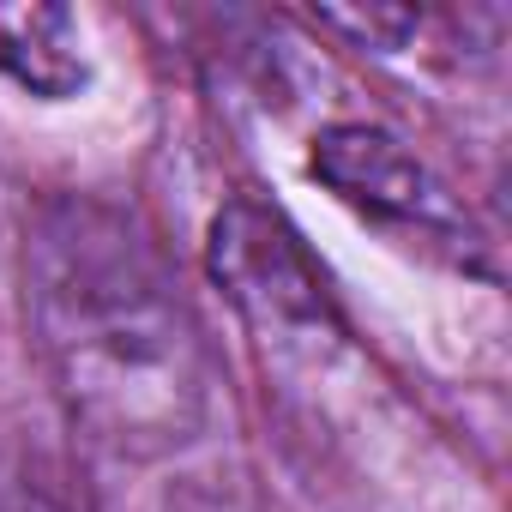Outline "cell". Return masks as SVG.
<instances>
[{"label": "cell", "instance_id": "cell-1", "mask_svg": "<svg viewBox=\"0 0 512 512\" xmlns=\"http://www.w3.org/2000/svg\"><path fill=\"white\" fill-rule=\"evenodd\" d=\"M25 320L43 380L85 446L151 464L211 428V350L151 235L85 193L25 229Z\"/></svg>", "mask_w": 512, "mask_h": 512}, {"label": "cell", "instance_id": "cell-2", "mask_svg": "<svg viewBox=\"0 0 512 512\" xmlns=\"http://www.w3.org/2000/svg\"><path fill=\"white\" fill-rule=\"evenodd\" d=\"M314 175L374 229L440 253L452 266H476L482 260V241L470 229V217L452 205V193L380 127L368 121H344L314 145Z\"/></svg>", "mask_w": 512, "mask_h": 512}, {"label": "cell", "instance_id": "cell-3", "mask_svg": "<svg viewBox=\"0 0 512 512\" xmlns=\"http://www.w3.org/2000/svg\"><path fill=\"white\" fill-rule=\"evenodd\" d=\"M211 272L266 338H320L326 332V284L302 241L260 205H229L211 229Z\"/></svg>", "mask_w": 512, "mask_h": 512}, {"label": "cell", "instance_id": "cell-4", "mask_svg": "<svg viewBox=\"0 0 512 512\" xmlns=\"http://www.w3.org/2000/svg\"><path fill=\"white\" fill-rule=\"evenodd\" d=\"M0 79L31 97H79L91 79L79 19L61 7H0Z\"/></svg>", "mask_w": 512, "mask_h": 512}, {"label": "cell", "instance_id": "cell-5", "mask_svg": "<svg viewBox=\"0 0 512 512\" xmlns=\"http://www.w3.org/2000/svg\"><path fill=\"white\" fill-rule=\"evenodd\" d=\"M0 512H97L73 452L31 416L0 422Z\"/></svg>", "mask_w": 512, "mask_h": 512}, {"label": "cell", "instance_id": "cell-6", "mask_svg": "<svg viewBox=\"0 0 512 512\" xmlns=\"http://www.w3.org/2000/svg\"><path fill=\"white\" fill-rule=\"evenodd\" d=\"M163 512H272V506L241 464H211V470L181 476L163 494Z\"/></svg>", "mask_w": 512, "mask_h": 512}]
</instances>
